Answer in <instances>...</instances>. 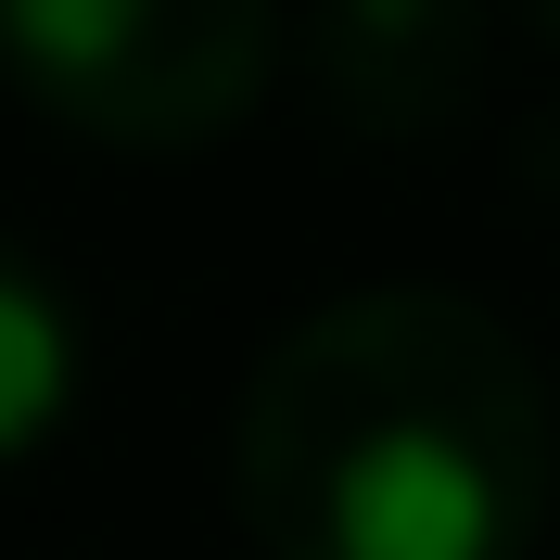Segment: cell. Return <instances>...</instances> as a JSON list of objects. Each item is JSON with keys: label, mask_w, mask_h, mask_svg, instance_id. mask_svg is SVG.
I'll return each mask as SVG.
<instances>
[{"label": "cell", "mask_w": 560, "mask_h": 560, "mask_svg": "<svg viewBox=\"0 0 560 560\" xmlns=\"http://www.w3.org/2000/svg\"><path fill=\"white\" fill-rule=\"evenodd\" d=\"M230 485L268 560H523L560 420L497 306L383 280L306 306L255 357Z\"/></svg>", "instance_id": "cell-1"}, {"label": "cell", "mask_w": 560, "mask_h": 560, "mask_svg": "<svg viewBox=\"0 0 560 560\" xmlns=\"http://www.w3.org/2000/svg\"><path fill=\"white\" fill-rule=\"evenodd\" d=\"M0 51L65 128L178 153L255 115L280 65V0H0Z\"/></svg>", "instance_id": "cell-2"}, {"label": "cell", "mask_w": 560, "mask_h": 560, "mask_svg": "<svg viewBox=\"0 0 560 560\" xmlns=\"http://www.w3.org/2000/svg\"><path fill=\"white\" fill-rule=\"evenodd\" d=\"M485 65L471 0H318V77L357 128H433Z\"/></svg>", "instance_id": "cell-3"}, {"label": "cell", "mask_w": 560, "mask_h": 560, "mask_svg": "<svg viewBox=\"0 0 560 560\" xmlns=\"http://www.w3.org/2000/svg\"><path fill=\"white\" fill-rule=\"evenodd\" d=\"M65 408H77V318L26 255L0 243V458H26Z\"/></svg>", "instance_id": "cell-4"}, {"label": "cell", "mask_w": 560, "mask_h": 560, "mask_svg": "<svg viewBox=\"0 0 560 560\" xmlns=\"http://www.w3.org/2000/svg\"><path fill=\"white\" fill-rule=\"evenodd\" d=\"M535 13H548V38H560V0H535Z\"/></svg>", "instance_id": "cell-5"}]
</instances>
